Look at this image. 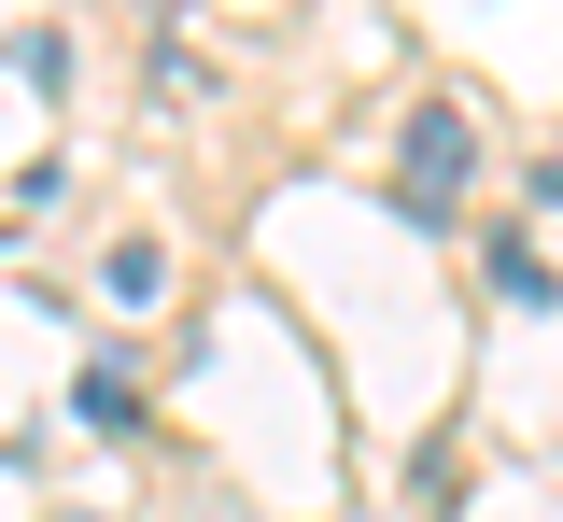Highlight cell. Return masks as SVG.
I'll return each instance as SVG.
<instances>
[{"mask_svg": "<svg viewBox=\"0 0 563 522\" xmlns=\"http://www.w3.org/2000/svg\"><path fill=\"white\" fill-rule=\"evenodd\" d=\"M465 170H479V142H465V113H451V99H422V113H409V155H395V198H409V213L437 226L451 198H465Z\"/></svg>", "mask_w": 563, "mask_h": 522, "instance_id": "6da1fadb", "label": "cell"}]
</instances>
